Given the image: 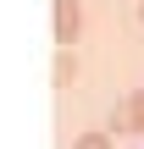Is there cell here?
Returning a JSON list of instances; mask_svg holds the SVG:
<instances>
[{
	"label": "cell",
	"instance_id": "obj_3",
	"mask_svg": "<svg viewBox=\"0 0 144 149\" xmlns=\"http://www.w3.org/2000/svg\"><path fill=\"white\" fill-rule=\"evenodd\" d=\"M72 149H111V133H78Z\"/></svg>",
	"mask_w": 144,
	"mask_h": 149
},
{
	"label": "cell",
	"instance_id": "obj_1",
	"mask_svg": "<svg viewBox=\"0 0 144 149\" xmlns=\"http://www.w3.org/2000/svg\"><path fill=\"white\" fill-rule=\"evenodd\" d=\"M111 133H144V88H133V94L117 105V116H111Z\"/></svg>",
	"mask_w": 144,
	"mask_h": 149
},
{
	"label": "cell",
	"instance_id": "obj_2",
	"mask_svg": "<svg viewBox=\"0 0 144 149\" xmlns=\"http://www.w3.org/2000/svg\"><path fill=\"white\" fill-rule=\"evenodd\" d=\"M78 28H83V11H78V0H55V44H61V50H72Z\"/></svg>",
	"mask_w": 144,
	"mask_h": 149
},
{
	"label": "cell",
	"instance_id": "obj_5",
	"mask_svg": "<svg viewBox=\"0 0 144 149\" xmlns=\"http://www.w3.org/2000/svg\"><path fill=\"white\" fill-rule=\"evenodd\" d=\"M139 17H144V0H139Z\"/></svg>",
	"mask_w": 144,
	"mask_h": 149
},
{
	"label": "cell",
	"instance_id": "obj_4",
	"mask_svg": "<svg viewBox=\"0 0 144 149\" xmlns=\"http://www.w3.org/2000/svg\"><path fill=\"white\" fill-rule=\"evenodd\" d=\"M72 72H78V61H72V50H61L55 55V83H72Z\"/></svg>",
	"mask_w": 144,
	"mask_h": 149
}]
</instances>
